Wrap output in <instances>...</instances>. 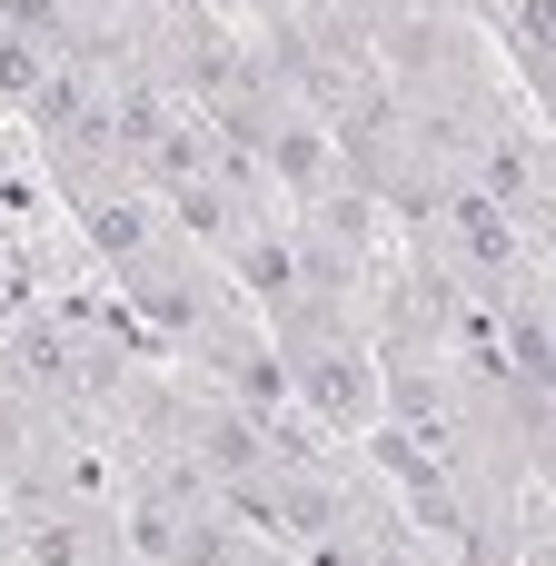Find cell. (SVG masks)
<instances>
[{
  "label": "cell",
  "instance_id": "1",
  "mask_svg": "<svg viewBox=\"0 0 556 566\" xmlns=\"http://www.w3.org/2000/svg\"><path fill=\"white\" fill-rule=\"evenodd\" d=\"M279 368H289V408L328 448H358L378 428V348H368V328H328V338L289 348Z\"/></svg>",
  "mask_w": 556,
  "mask_h": 566
},
{
  "label": "cell",
  "instance_id": "2",
  "mask_svg": "<svg viewBox=\"0 0 556 566\" xmlns=\"http://www.w3.org/2000/svg\"><path fill=\"white\" fill-rule=\"evenodd\" d=\"M139 0H80V20H129Z\"/></svg>",
  "mask_w": 556,
  "mask_h": 566
}]
</instances>
